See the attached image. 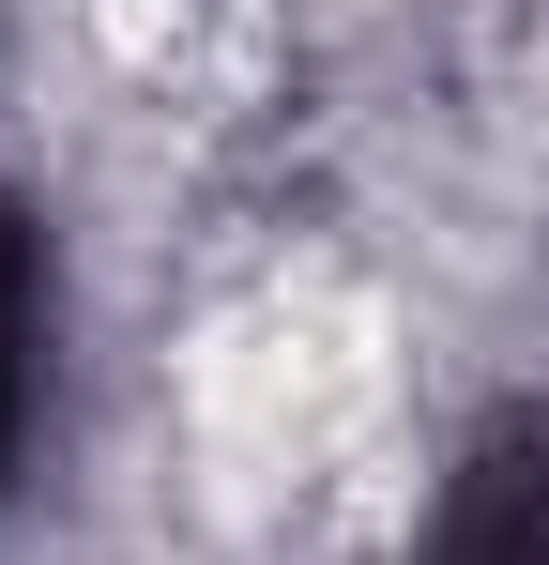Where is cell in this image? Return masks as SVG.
<instances>
[{"label":"cell","mask_w":549,"mask_h":565,"mask_svg":"<svg viewBox=\"0 0 549 565\" xmlns=\"http://www.w3.org/2000/svg\"><path fill=\"white\" fill-rule=\"evenodd\" d=\"M397 565H549V413H504V428L443 473L428 535Z\"/></svg>","instance_id":"obj_1"},{"label":"cell","mask_w":549,"mask_h":565,"mask_svg":"<svg viewBox=\"0 0 549 565\" xmlns=\"http://www.w3.org/2000/svg\"><path fill=\"white\" fill-rule=\"evenodd\" d=\"M31 444V245H15V214H0V473Z\"/></svg>","instance_id":"obj_2"}]
</instances>
